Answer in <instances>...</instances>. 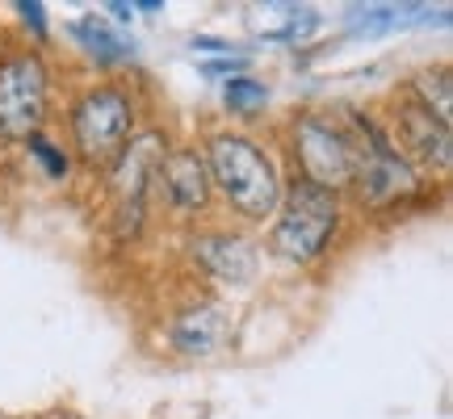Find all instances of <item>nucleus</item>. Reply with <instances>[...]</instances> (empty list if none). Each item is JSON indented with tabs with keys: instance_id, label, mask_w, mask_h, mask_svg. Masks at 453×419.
Returning <instances> with one entry per match:
<instances>
[{
	"instance_id": "f03ea898",
	"label": "nucleus",
	"mask_w": 453,
	"mask_h": 419,
	"mask_svg": "<svg viewBox=\"0 0 453 419\" xmlns=\"http://www.w3.org/2000/svg\"><path fill=\"white\" fill-rule=\"evenodd\" d=\"M72 151L88 172H110L134 134V101L122 84H93L67 113Z\"/></svg>"
},
{
	"instance_id": "9d476101",
	"label": "nucleus",
	"mask_w": 453,
	"mask_h": 419,
	"mask_svg": "<svg viewBox=\"0 0 453 419\" xmlns=\"http://www.w3.org/2000/svg\"><path fill=\"white\" fill-rule=\"evenodd\" d=\"M407 93L420 101L424 110L437 118L441 126H449V118H453V76H449V67L441 64V67H424L416 80L407 84Z\"/></svg>"
},
{
	"instance_id": "20e7f679",
	"label": "nucleus",
	"mask_w": 453,
	"mask_h": 419,
	"mask_svg": "<svg viewBox=\"0 0 453 419\" xmlns=\"http://www.w3.org/2000/svg\"><path fill=\"white\" fill-rule=\"evenodd\" d=\"M290 160H294V180H307L332 194H344L353 185L357 168V126L336 122L319 110L294 113L290 122Z\"/></svg>"
},
{
	"instance_id": "6e6552de",
	"label": "nucleus",
	"mask_w": 453,
	"mask_h": 419,
	"mask_svg": "<svg viewBox=\"0 0 453 419\" xmlns=\"http://www.w3.org/2000/svg\"><path fill=\"white\" fill-rule=\"evenodd\" d=\"M194 260L197 269L223 286H248L257 277V248L243 240V235H194Z\"/></svg>"
},
{
	"instance_id": "9b49d317",
	"label": "nucleus",
	"mask_w": 453,
	"mask_h": 419,
	"mask_svg": "<svg viewBox=\"0 0 453 419\" xmlns=\"http://www.w3.org/2000/svg\"><path fill=\"white\" fill-rule=\"evenodd\" d=\"M265 101H269V93H265L257 80H248V76L226 84V105H231V113H260Z\"/></svg>"
},
{
	"instance_id": "f257e3e1",
	"label": "nucleus",
	"mask_w": 453,
	"mask_h": 419,
	"mask_svg": "<svg viewBox=\"0 0 453 419\" xmlns=\"http://www.w3.org/2000/svg\"><path fill=\"white\" fill-rule=\"evenodd\" d=\"M206 172L223 206L243 223H273L281 202V172L273 156L243 130H211L206 134Z\"/></svg>"
},
{
	"instance_id": "1a4fd4ad",
	"label": "nucleus",
	"mask_w": 453,
	"mask_h": 419,
	"mask_svg": "<svg viewBox=\"0 0 453 419\" xmlns=\"http://www.w3.org/2000/svg\"><path fill=\"white\" fill-rule=\"evenodd\" d=\"M223 336V315L219 307H189L180 310L177 327H173V344L185 353H211Z\"/></svg>"
},
{
	"instance_id": "39448f33",
	"label": "nucleus",
	"mask_w": 453,
	"mask_h": 419,
	"mask_svg": "<svg viewBox=\"0 0 453 419\" xmlns=\"http://www.w3.org/2000/svg\"><path fill=\"white\" fill-rule=\"evenodd\" d=\"M50 110V72L38 50H9L0 59V143H30Z\"/></svg>"
},
{
	"instance_id": "f8f14e48",
	"label": "nucleus",
	"mask_w": 453,
	"mask_h": 419,
	"mask_svg": "<svg viewBox=\"0 0 453 419\" xmlns=\"http://www.w3.org/2000/svg\"><path fill=\"white\" fill-rule=\"evenodd\" d=\"M30 151L50 168V177H64V172H67V156H64V151H55L47 139H30Z\"/></svg>"
},
{
	"instance_id": "423d86ee",
	"label": "nucleus",
	"mask_w": 453,
	"mask_h": 419,
	"mask_svg": "<svg viewBox=\"0 0 453 419\" xmlns=\"http://www.w3.org/2000/svg\"><path fill=\"white\" fill-rule=\"evenodd\" d=\"M382 134H387V143L395 147L407 164H424V168L437 172L441 180L449 177V160H453L449 126H441L437 118L424 110L407 88H399L395 101H390V130H382Z\"/></svg>"
},
{
	"instance_id": "7ed1b4c3",
	"label": "nucleus",
	"mask_w": 453,
	"mask_h": 419,
	"mask_svg": "<svg viewBox=\"0 0 453 419\" xmlns=\"http://www.w3.org/2000/svg\"><path fill=\"white\" fill-rule=\"evenodd\" d=\"M340 226V194L307 185V180H290L281 185V202L273 214V231H269V252L290 264H311L327 252V243Z\"/></svg>"
},
{
	"instance_id": "0eeeda50",
	"label": "nucleus",
	"mask_w": 453,
	"mask_h": 419,
	"mask_svg": "<svg viewBox=\"0 0 453 419\" xmlns=\"http://www.w3.org/2000/svg\"><path fill=\"white\" fill-rule=\"evenodd\" d=\"M151 189L160 194L164 210H168L173 218H180V223L202 218L214 202L211 172H206V160H202L197 147H173V151H164Z\"/></svg>"
}]
</instances>
